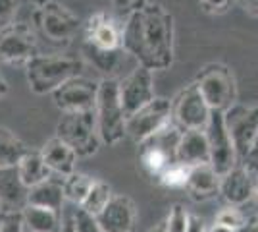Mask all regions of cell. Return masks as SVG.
I'll list each match as a JSON object with an SVG mask.
<instances>
[{"label": "cell", "mask_w": 258, "mask_h": 232, "mask_svg": "<svg viewBox=\"0 0 258 232\" xmlns=\"http://www.w3.org/2000/svg\"><path fill=\"white\" fill-rule=\"evenodd\" d=\"M175 25L162 4H145L127 16L123 25V51L147 70H166L173 62Z\"/></svg>", "instance_id": "6da1fadb"}, {"label": "cell", "mask_w": 258, "mask_h": 232, "mask_svg": "<svg viewBox=\"0 0 258 232\" xmlns=\"http://www.w3.org/2000/svg\"><path fill=\"white\" fill-rule=\"evenodd\" d=\"M25 70H27V83L33 93L46 95L56 91L68 79L83 76L85 62L83 58L76 56L39 55L25 66Z\"/></svg>", "instance_id": "7a4b0ae2"}, {"label": "cell", "mask_w": 258, "mask_h": 232, "mask_svg": "<svg viewBox=\"0 0 258 232\" xmlns=\"http://www.w3.org/2000/svg\"><path fill=\"white\" fill-rule=\"evenodd\" d=\"M97 128L100 142L116 145L125 137V112L118 93V79H100L95 105Z\"/></svg>", "instance_id": "3957f363"}, {"label": "cell", "mask_w": 258, "mask_h": 232, "mask_svg": "<svg viewBox=\"0 0 258 232\" xmlns=\"http://www.w3.org/2000/svg\"><path fill=\"white\" fill-rule=\"evenodd\" d=\"M33 25L44 41L66 47L76 39L81 22L70 8L56 0H44L33 12Z\"/></svg>", "instance_id": "277c9868"}, {"label": "cell", "mask_w": 258, "mask_h": 232, "mask_svg": "<svg viewBox=\"0 0 258 232\" xmlns=\"http://www.w3.org/2000/svg\"><path fill=\"white\" fill-rule=\"evenodd\" d=\"M181 133V130L170 120L160 132L139 144V165L147 176L158 182L164 170L173 163H177L175 151Z\"/></svg>", "instance_id": "5b68a950"}, {"label": "cell", "mask_w": 258, "mask_h": 232, "mask_svg": "<svg viewBox=\"0 0 258 232\" xmlns=\"http://www.w3.org/2000/svg\"><path fill=\"white\" fill-rule=\"evenodd\" d=\"M56 137L70 145L77 157L95 155L100 145L95 111L62 112V118L56 126Z\"/></svg>", "instance_id": "8992f818"}, {"label": "cell", "mask_w": 258, "mask_h": 232, "mask_svg": "<svg viewBox=\"0 0 258 232\" xmlns=\"http://www.w3.org/2000/svg\"><path fill=\"white\" fill-rule=\"evenodd\" d=\"M195 85L199 87L210 111L226 112L237 103L235 76L226 64H220V62L206 64L199 72Z\"/></svg>", "instance_id": "52a82bcc"}, {"label": "cell", "mask_w": 258, "mask_h": 232, "mask_svg": "<svg viewBox=\"0 0 258 232\" xmlns=\"http://www.w3.org/2000/svg\"><path fill=\"white\" fill-rule=\"evenodd\" d=\"M170 111H172V122L181 132L205 130L212 114L210 107L206 105L195 83L181 89L173 97V101H170Z\"/></svg>", "instance_id": "ba28073f"}, {"label": "cell", "mask_w": 258, "mask_h": 232, "mask_svg": "<svg viewBox=\"0 0 258 232\" xmlns=\"http://www.w3.org/2000/svg\"><path fill=\"white\" fill-rule=\"evenodd\" d=\"M205 135L210 151V166L218 176H224L233 166L239 165L235 145L231 142V135L224 122V112L212 111L210 120L205 128Z\"/></svg>", "instance_id": "9c48e42d"}, {"label": "cell", "mask_w": 258, "mask_h": 232, "mask_svg": "<svg viewBox=\"0 0 258 232\" xmlns=\"http://www.w3.org/2000/svg\"><path fill=\"white\" fill-rule=\"evenodd\" d=\"M35 56H39V47L35 33L25 23H8L0 31V60L12 66H27Z\"/></svg>", "instance_id": "30bf717a"}, {"label": "cell", "mask_w": 258, "mask_h": 232, "mask_svg": "<svg viewBox=\"0 0 258 232\" xmlns=\"http://www.w3.org/2000/svg\"><path fill=\"white\" fill-rule=\"evenodd\" d=\"M224 122L235 145L239 163L245 161L258 133V105H233L224 112Z\"/></svg>", "instance_id": "8fae6325"}, {"label": "cell", "mask_w": 258, "mask_h": 232, "mask_svg": "<svg viewBox=\"0 0 258 232\" xmlns=\"http://www.w3.org/2000/svg\"><path fill=\"white\" fill-rule=\"evenodd\" d=\"M170 120H172L170 101L154 97V101L125 118V135H129L135 144H143L151 135L160 132Z\"/></svg>", "instance_id": "7c38bea8"}, {"label": "cell", "mask_w": 258, "mask_h": 232, "mask_svg": "<svg viewBox=\"0 0 258 232\" xmlns=\"http://www.w3.org/2000/svg\"><path fill=\"white\" fill-rule=\"evenodd\" d=\"M83 44L98 51H119L123 49V25L110 12H95L83 25Z\"/></svg>", "instance_id": "4fadbf2b"}, {"label": "cell", "mask_w": 258, "mask_h": 232, "mask_svg": "<svg viewBox=\"0 0 258 232\" xmlns=\"http://www.w3.org/2000/svg\"><path fill=\"white\" fill-rule=\"evenodd\" d=\"M118 93L125 118L154 101V79L152 72L143 66L133 68L127 76L118 79Z\"/></svg>", "instance_id": "5bb4252c"}, {"label": "cell", "mask_w": 258, "mask_h": 232, "mask_svg": "<svg viewBox=\"0 0 258 232\" xmlns=\"http://www.w3.org/2000/svg\"><path fill=\"white\" fill-rule=\"evenodd\" d=\"M97 95L98 81H93L85 76H77L52 91V101L62 112H83L95 111Z\"/></svg>", "instance_id": "9a60e30c"}, {"label": "cell", "mask_w": 258, "mask_h": 232, "mask_svg": "<svg viewBox=\"0 0 258 232\" xmlns=\"http://www.w3.org/2000/svg\"><path fill=\"white\" fill-rule=\"evenodd\" d=\"M258 172L250 170L247 165L239 163L227 174L220 176V196L227 205L243 207L252 201L256 188Z\"/></svg>", "instance_id": "2e32d148"}, {"label": "cell", "mask_w": 258, "mask_h": 232, "mask_svg": "<svg viewBox=\"0 0 258 232\" xmlns=\"http://www.w3.org/2000/svg\"><path fill=\"white\" fill-rule=\"evenodd\" d=\"M98 224L104 232H131L137 221L135 203L127 196H112L108 205L97 215Z\"/></svg>", "instance_id": "e0dca14e"}, {"label": "cell", "mask_w": 258, "mask_h": 232, "mask_svg": "<svg viewBox=\"0 0 258 232\" xmlns=\"http://www.w3.org/2000/svg\"><path fill=\"white\" fill-rule=\"evenodd\" d=\"M177 163L189 166L210 165V151H208V142H206L205 130H189L183 132L175 151Z\"/></svg>", "instance_id": "ac0fdd59"}, {"label": "cell", "mask_w": 258, "mask_h": 232, "mask_svg": "<svg viewBox=\"0 0 258 232\" xmlns=\"http://www.w3.org/2000/svg\"><path fill=\"white\" fill-rule=\"evenodd\" d=\"M29 188L22 182L18 166L0 168V205L4 211H22L27 205Z\"/></svg>", "instance_id": "d6986e66"}, {"label": "cell", "mask_w": 258, "mask_h": 232, "mask_svg": "<svg viewBox=\"0 0 258 232\" xmlns=\"http://www.w3.org/2000/svg\"><path fill=\"white\" fill-rule=\"evenodd\" d=\"M41 155H43L44 163L50 168L52 174H58L60 178H66L76 172V165H77L76 151H74L70 145H66L62 140H58L56 135L43 145Z\"/></svg>", "instance_id": "ffe728a7"}, {"label": "cell", "mask_w": 258, "mask_h": 232, "mask_svg": "<svg viewBox=\"0 0 258 232\" xmlns=\"http://www.w3.org/2000/svg\"><path fill=\"white\" fill-rule=\"evenodd\" d=\"M185 190L193 201H208L220 194V176L210 165L193 166L189 170Z\"/></svg>", "instance_id": "44dd1931"}, {"label": "cell", "mask_w": 258, "mask_h": 232, "mask_svg": "<svg viewBox=\"0 0 258 232\" xmlns=\"http://www.w3.org/2000/svg\"><path fill=\"white\" fill-rule=\"evenodd\" d=\"M64 201L66 196L62 188V178H56L54 174L27 192V205H35V207H44V209L62 213Z\"/></svg>", "instance_id": "7402d4cb"}, {"label": "cell", "mask_w": 258, "mask_h": 232, "mask_svg": "<svg viewBox=\"0 0 258 232\" xmlns=\"http://www.w3.org/2000/svg\"><path fill=\"white\" fill-rule=\"evenodd\" d=\"M81 53L83 58L89 60L91 66H95L104 76V79H118V72L121 70L127 53L123 49L119 51H98L91 49L87 44H81Z\"/></svg>", "instance_id": "603a6c76"}, {"label": "cell", "mask_w": 258, "mask_h": 232, "mask_svg": "<svg viewBox=\"0 0 258 232\" xmlns=\"http://www.w3.org/2000/svg\"><path fill=\"white\" fill-rule=\"evenodd\" d=\"M22 219L25 232H60L62 228V213L58 211L25 205L22 209Z\"/></svg>", "instance_id": "cb8c5ba5"}, {"label": "cell", "mask_w": 258, "mask_h": 232, "mask_svg": "<svg viewBox=\"0 0 258 232\" xmlns=\"http://www.w3.org/2000/svg\"><path fill=\"white\" fill-rule=\"evenodd\" d=\"M18 172H20L22 182L27 188H33V186H37V184H41L52 176L41 151H27L23 155V159L18 163Z\"/></svg>", "instance_id": "d4e9b609"}, {"label": "cell", "mask_w": 258, "mask_h": 232, "mask_svg": "<svg viewBox=\"0 0 258 232\" xmlns=\"http://www.w3.org/2000/svg\"><path fill=\"white\" fill-rule=\"evenodd\" d=\"M27 151L29 149L25 147L22 140H18L10 130L0 128V168L18 166Z\"/></svg>", "instance_id": "484cf974"}, {"label": "cell", "mask_w": 258, "mask_h": 232, "mask_svg": "<svg viewBox=\"0 0 258 232\" xmlns=\"http://www.w3.org/2000/svg\"><path fill=\"white\" fill-rule=\"evenodd\" d=\"M93 184H95V178L83 174V172H74L70 176L62 178V188H64L66 199H70L76 207H79L85 201L87 194L91 192Z\"/></svg>", "instance_id": "4316f807"}, {"label": "cell", "mask_w": 258, "mask_h": 232, "mask_svg": "<svg viewBox=\"0 0 258 232\" xmlns=\"http://www.w3.org/2000/svg\"><path fill=\"white\" fill-rule=\"evenodd\" d=\"M112 188L108 186L106 182H102V180H95V184H93V188L91 192L87 194L85 201L79 205L81 209H85L87 213H91V215H95L97 217L100 211L104 209L108 205V201L112 199Z\"/></svg>", "instance_id": "83f0119b"}, {"label": "cell", "mask_w": 258, "mask_h": 232, "mask_svg": "<svg viewBox=\"0 0 258 232\" xmlns=\"http://www.w3.org/2000/svg\"><path fill=\"white\" fill-rule=\"evenodd\" d=\"M189 170H191L189 166L181 165V163H173V165H170L164 170V174L160 176L158 184L166 186V188H172V190L185 188L187 178H189Z\"/></svg>", "instance_id": "f1b7e54d"}, {"label": "cell", "mask_w": 258, "mask_h": 232, "mask_svg": "<svg viewBox=\"0 0 258 232\" xmlns=\"http://www.w3.org/2000/svg\"><path fill=\"white\" fill-rule=\"evenodd\" d=\"M222 226H227L231 230L239 232L245 224L248 222V217L241 211V207H233V205H227L224 209H220V213L216 215V221Z\"/></svg>", "instance_id": "f546056e"}, {"label": "cell", "mask_w": 258, "mask_h": 232, "mask_svg": "<svg viewBox=\"0 0 258 232\" xmlns=\"http://www.w3.org/2000/svg\"><path fill=\"white\" fill-rule=\"evenodd\" d=\"M189 221H191V215L187 213V209L181 203H175V205H172V209L164 221V228H166V232H187Z\"/></svg>", "instance_id": "4dcf8cb0"}, {"label": "cell", "mask_w": 258, "mask_h": 232, "mask_svg": "<svg viewBox=\"0 0 258 232\" xmlns=\"http://www.w3.org/2000/svg\"><path fill=\"white\" fill-rule=\"evenodd\" d=\"M72 221H74L76 232H104L102 226L98 224L97 217L91 215V213H87L81 207H76V209L72 211Z\"/></svg>", "instance_id": "1f68e13d"}, {"label": "cell", "mask_w": 258, "mask_h": 232, "mask_svg": "<svg viewBox=\"0 0 258 232\" xmlns=\"http://www.w3.org/2000/svg\"><path fill=\"white\" fill-rule=\"evenodd\" d=\"M0 232H25L22 211H4L0 215Z\"/></svg>", "instance_id": "d6a6232c"}, {"label": "cell", "mask_w": 258, "mask_h": 232, "mask_svg": "<svg viewBox=\"0 0 258 232\" xmlns=\"http://www.w3.org/2000/svg\"><path fill=\"white\" fill-rule=\"evenodd\" d=\"M20 0H0V25L6 27L8 23H12V18L18 10Z\"/></svg>", "instance_id": "836d02e7"}, {"label": "cell", "mask_w": 258, "mask_h": 232, "mask_svg": "<svg viewBox=\"0 0 258 232\" xmlns=\"http://www.w3.org/2000/svg\"><path fill=\"white\" fill-rule=\"evenodd\" d=\"M112 4H114V8L118 14H133L135 10H139L143 8L145 4H147V0H112Z\"/></svg>", "instance_id": "e575fe53"}, {"label": "cell", "mask_w": 258, "mask_h": 232, "mask_svg": "<svg viewBox=\"0 0 258 232\" xmlns=\"http://www.w3.org/2000/svg\"><path fill=\"white\" fill-rule=\"evenodd\" d=\"M231 0H201V6L206 14H224L229 10Z\"/></svg>", "instance_id": "d590c367"}, {"label": "cell", "mask_w": 258, "mask_h": 232, "mask_svg": "<svg viewBox=\"0 0 258 232\" xmlns=\"http://www.w3.org/2000/svg\"><path fill=\"white\" fill-rule=\"evenodd\" d=\"M243 165H247L250 170L258 172V133H256L254 144H252V147H250V151H248V155L245 157V161H243Z\"/></svg>", "instance_id": "8d00e7d4"}, {"label": "cell", "mask_w": 258, "mask_h": 232, "mask_svg": "<svg viewBox=\"0 0 258 232\" xmlns=\"http://www.w3.org/2000/svg\"><path fill=\"white\" fill-rule=\"evenodd\" d=\"M241 10L252 16V18H258V0H233Z\"/></svg>", "instance_id": "74e56055"}, {"label": "cell", "mask_w": 258, "mask_h": 232, "mask_svg": "<svg viewBox=\"0 0 258 232\" xmlns=\"http://www.w3.org/2000/svg\"><path fill=\"white\" fill-rule=\"evenodd\" d=\"M187 232H206V224L203 219L191 215V221H189V226H187Z\"/></svg>", "instance_id": "f35d334b"}, {"label": "cell", "mask_w": 258, "mask_h": 232, "mask_svg": "<svg viewBox=\"0 0 258 232\" xmlns=\"http://www.w3.org/2000/svg\"><path fill=\"white\" fill-rule=\"evenodd\" d=\"M239 232H258V217H254V219H248V222Z\"/></svg>", "instance_id": "ab89813d"}, {"label": "cell", "mask_w": 258, "mask_h": 232, "mask_svg": "<svg viewBox=\"0 0 258 232\" xmlns=\"http://www.w3.org/2000/svg\"><path fill=\"white\" fill-rule=\"evenodd\" d=\"M60 232H76V228H74V221H72V213L62 221V228H60Z\"/></svg>", "instance_id": "60d3db41"}, {"label": "cell", "mask_w": 258, "mask_h": 232, "mask_svg": "<svg viewBox=\"0 0 258 232\" xmlns=\"http://www.w3.org/2000/svg\"><path fill=\"white\" fill-rule=\"evenodd\" d=\"M206 232H235V230H231V228H227V226H222V224L214 222L212 226H208V228H206Z\"/></svg>", "instance_id": "b9f144b4"}, {"label": "cell", "mask_w": 258, "mask_h": 232, "mask_svg": "<svg viewBox=\"0 0 258 232\" xmlns=\"http://www.w3.org/2000/svg\"><path fill=\"white\" fill-rule=\"evenodd\" d=\"M252 209H254V217H258V180H256V188H254V196H252Z\"/></svg>", "instance_id": "7bdbcfd3"}, {"label": "cell", "mask_w": 258, "mask_h": 232, "mask_svg": "<svg viewBox=\"0 0 258 232\" xmlns=\"http://www.w3.org/2000/svg\"><path fill=\"white\" fill-rule=\"evenodd\" d=\"M6 91H8V85H6L4 77L0 76V97H4V95H6Z\"/></svg>", "instance_id": "ee69618b"}, {"label": "cell", "mask_w": 258, "mask_h": 232, "mask_svg": "<svg viewBox=\"0 0 258 232\" xmlns=\"http://www.w3.org/2000/svg\"><path fill=\"white\" fill-rule=\"evenodd\" d=\"M149 232H166V228H164V222H160V224H156L154 228H151Z\"/></svg>", "instance_id": "f6af8a7d"}, {"label": "cell", "mask_w": 258, "mask_h": 232, "mask_svg": "<svg viewBox=\"0 0 258 232\" xmlns=\"http://www.w3.org/2000/svg\"><path fill=\"white\" fill-rule=\"evenodd\" d=\"M2 213H4V209H2V205H0V215H2Z\"/></svg>", "instance_id": "bcb514c9"}]
</instances>
